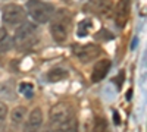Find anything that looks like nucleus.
<instances>
[{"label": "nucleus", "mask_w": 147, "mask_h": 132, "mask_svg": "<svg viewBox=\"0 0 147 132\" xmlns=\"http://www.w3.org/2000/svg\"><path fill=\"white\" fill-rule=\"evenodd\" d=\"M112 6H113L112 0H88L87 5H85V10L96 13V15L106 16L110 13Z\"/></svg>", "instance_id": "6e6552de"}, {"label": "nucleus", "mask_w": 147, "mask_h": 132, "mask_svg": "<svg viewBox=\"0 0 147 132\" xmlns=\"http://www.w3.org/2000/svg\"><path fill=\"white\" fill-rule=\"evenodd\" d=\"M27 12L31 19L37 23H47L55 15V7L50 3L41 2V0H28Z\"/></svg>", "instance_id": "f03ea898"}, {"label": "nucleus", "mask_w": 147, "mask_h": 132, "mask_svg": "<svg viewBox=\"0 0 147 132\" xmlns=\"http://www.w3.org/2000/svg\"><path fill=\"white\" fill-rule=\"evenodd\" d=\"M94 132H97V131H94Z\"/></svg>", "instance_id": "412c9836"}, {"label": "nucleus", "mask_w": 147, "mask_h": 132, "mask_svg": "<svg viewBox=\"0 0 147 132\" xmlns=\"http://www.w3.org/2000/svg\"><path fill=\"white\" fill-rule=\"evenodd\" d=\"M113 117H115V123H116V125H119V123H121V117H119L118 112H115V113H113Z\"/></svg>", "instance_id": "6ab92c4d"}, {"label": "nucleus", "mask_w": 147, "mask_h": 132, "mask_svg": "<svg viewBox=\"0 0 147 132\" xmlns=\"http://www.w3.org/2000/svg\"><path fill=\"white\" fill-rule=\"evenodd\" d=\"M6 117H7V106L3 101H0V122H3Z\"/></svg>", "instance_id": "a211bd4d"}, {"label": "nucleus", "mask_w": 147, "mask_h": 132, "mask_svg": "<svg viewBox=\"0 0 147 132\" xmlns=\"http://www.w3.org/2000/svg\"><path fill=\"white\" fill-rule=\"evenodd\" d=\"M37 43V28L31 22H22L15 32L13 44L18 50H27Z\"/></svg>", "instance_id": "7ed1b4c3"}, {"label": "nucleus", "mask_w": 147, "mask_h": 132, "mask_svg": "<svg viewBox=\"0 0 147 132\" xmlns=\"http://www.w3.org/2000/svg\"><path fill=\"white\" fill-rule=\"evenodd\" d=\"M90 27H91V22H90L88 19L80 22L78 29H77V35H78V37H85V35L88 34V28H90Z\"/></svg>", "instance_id": "dca6fc26"}, {"label": "nucleus", "mask_w": 147, "mask_h": 132, "mask_svg": "<svg viewBox=\"0 0 147 132\" xmlns=\"http://www.w3.org/2000/svg\"><path fill=\"white\" fill-rule=\"evenodd\" d=\"M10 47H12V40L9 38L7 32L3 28H0V53L7 52Z\"/></svg>", "instance_id": "4468645a"}, {"label": "nucleus", "mask_w": 147, "mask_h": 132, "mask_svg": "<svg viewBox=\"0 0 147 132\" xmlns=\"http://www.w3.org/2000/svg\"><path fill=\"white\" fill-rule=\"evenodd\" d=\"M75 117V113H74V109L72 106L66 101H62V103H57L56 106L52 107L50 110V121H52V125H56V123H62L65 121H69V119Z\"/></svg>", "instance_id": "20e7f679"}, {"label": "nucleus", "mask_w": 147, "mask_h": 132, "mask_svg": "<svg viewBox=\"0 0 147 132\" xmlns=\"http://www.w3.org/2000/svg\"><path fill=\"white\" fill-rule=\"evenodd\" d=\"M96 38L103 40V41H107V40H110V38H113V35L110 34L109 31H106V29H102L99 34H96Z\"/></svg>", "instance_id": "f3484780"}, {"label": "nucleus", "mask_w": 147, "mask_h": 132, "mask_svg": "<svg viewBox=\"0 0 147 132\" xmlns=\"http://www.w3.org/2000/svg\"><path fill=\"white\" fill-rule=\"evenodd\" d=\"M68 76V70L62 69V68H55L52 70L47 72V81L49 82H59V81H63Z\"/></svg>", "instance_id": "ddd939ff"}, {"label": "nucleus", "mask_w": 147, "mask_h": 132, "mask_svg": "<svg viewBox=\"0 0 147 132\" xmlns=\"http://www.w3.org/2000/svg\"><path fill=\"white\" fill-rule=\"evenodd\" d=\"M27 117V107L24 106H18L15 109H12V113H10V121L13 122L15 125H19L25 121Z\"/></svg>", "instance_id": "f8f14e48"}, {"label": "nucleus", "mask_w": 147, "mask_h": 132, "mask_svg": "<svg viewBox=\"0 0 147 132\" xmlns=\"http://www.w3.org/2000/svg\"><path fill=\"white\" fill-rule=\"evenodd\" d=\"M110 69V60L107 59H103V60H99L94 68H93V72H91V81L93 82H100Z\"/></svg>", "instance_id": "9d476101"}, {"label": "nucleus", "mask_w": 147, "mask_h": 132, "mask_svg": "<svg viewBox=\"0 0 147 132\" xmlns=\"http://www.w3.org/2000/svg\"><path fill=\"white\" fill-rule=\"evenodd\" d=\"M41 125H43V112L40 107H35L24 121L22 132H40Z\"/></svg>", "instance_id": "423d86ee"}, {"label": "nucleus", "mask_w": 147, "mask_h": 132, "mask_svg": "<svg viewBox=\"0 0 147 132\" xmlns=\"http://www.w3.org/2000/svg\"><path fill=\"white\" fill-rule=\"evenodd\" d=\"M52 132H78V122L75 117H72L62 123H56V125H53Z\"/></svg>", "instance_id": "9b49d317"}, {"label": "nucleus", "mask_w": 147, "mask_h": 132, "mask_svg": "<svg viewBox=\"0 0 147 132\" xmlns=\"http://www.w3.org/2000/svg\"><path fill=\"white\" fill-rule=\"evenodd\" d=\"M19 92L24 95V97L32 98V95H34V85L30 84V82H22V84H19Z\"/></svg>", "instance_id": "2eb2a0df"}, {"label": "nucleus", "mask_w": 147, "mask_h": 132, "mask_svg": "<svg viewBox=\"0 0 147 132\" xmlns=\"http://www.w3.org/2000/svg\"><path fill=\"white\" fill-rule=\"evenodd\" d=\"M77 56L82 63H90L91 60L97 59L102 53V49L96 44H85L82 47H77Z\"/></svg>", "instance_id": "0eeeda50"}, {"label": "nucleus", "mask_w": 147, "mask_h": 132, "mask_svg": "<svg viewBox=\"0 0 147 132\" xmlns=\"http://www.w3.org/2000/svg\"><path fill=\"white\" fill-rule=\"evenodd\" d=\"M25 10L19 5H6L3 7V21L7 25H21L25 22Z\"/></svg>", "instance_id": "39448f33"}, {"label": "nucleus", "mask_w": 147, "mask_h": 132, "mask_svg": "<svg viewBox=\"0 0 147 132\" xmlns=\"http://www.w3.org/2000/svg\"><path fill=\"white\" fill-rule=\"evenodd\" d=\"M43 132H52L50 129H46V131H43Z\"/></svg>", "instance_id": "aec40b11"}, {"label": "nucleus", "mask_w": 147, "mask_h": 132, "mask_svg": "<svg viewBox=\"0 0 147 132\" xmlns=\"http://www.w3.org/2000/svg\"><path fill=\"white\" fill-rule=\"evenodd\" d=\"M129 10H131V0H119L115 13V23L118 28H124L127 25L129 18Z\"/></svg>", "instance_id": "1a4fd4ad"}, {"label": "nucleus", "mask_w": 147, "mask_h": 132, "mask_svg": "<svg viewBox=\"0 0 147 132\" xmlns=\"http://www.w3.org/2000/svg\"><path fill=\"white\" fill-rule=\"evenodd\" d=\"M50 32L53 35V38L57 43L66 41L71 25H72V13L68 9H60L59 12H55V15L50 19Z\"/></svg>", "instance_id": "f257e3e1"}]
</instances>
